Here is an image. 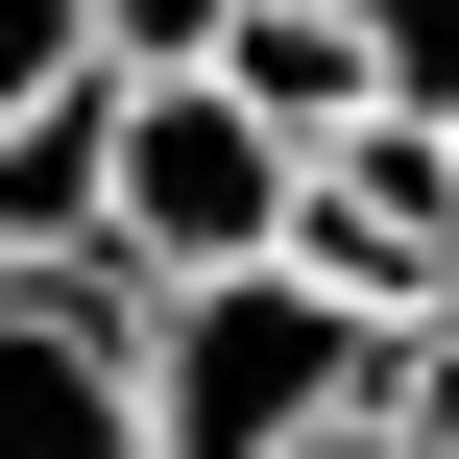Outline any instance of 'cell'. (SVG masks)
Listing matches in <instances>:
<instances>
[{"instance_id": "6da1fadb", "label": "cell", "mask_w": 459, "mask_h": 459, "mask_svg": "<svg viewBox=\"0 0 459 459\" xmlns=\"http://www.w3.org/2000/svg\"><path fill=\"white\" fill-rule=\"evenodd\" d=\"M363 387H387V339L315 266H218V290L145 315V459H315Z\"/></svg>"}, {"instance_id": "7a4b0ae2", "label": "cell", "mask_w": 459, "mask_h": 459, "mask_svg": "<svg viewBox=\"0 0 459 459\" xmlns=\"http://www.w3.org/2000/svg\"><path fill=\"white\" fill-rule=\"evenodd\" d=\"M290 194H315L290 121H242L218 73H121V266H145V290L290 266Z\"/></svg>"}, {"instance_id": "3957f363", "label": "cell", "mask_w": 459, "mask_h": 459, "mask_svg": "<svg viewBox=\"0 0 459 459\" xmlns=\"http://www.w3.org/2000/svg\"><path fill=\"white\" fill-rule=\"evenodd\" d=\"M290 266H315L363 339L459 315V121H363V145H315V194H290Z\"/></svg>"}, {"instance_id": "277c9868", "label": "cell", "mask_w": 459, "mask_h": 459, "mask_svg": "<svg viewBox=\"0 0 459 459\" xmlns=\"http://www.w3.org/2000/svg\"><path fill=\"white\" fill-rule=\"evenodd\" d=\"M145 266H0V459H145Z\"/></svg>"}, {"instance_id": "5b68a950", "label": "cell", "mask_w": 459, "mask_h": 459, "mask_svg": "<svg viewBox=\"0 0 459 459\" xmlns=\"http://www.w3.org/2000/svg\"><path fill=\"white\" fill-rule=\"evenodd\" d=\"M0 266H121V73L0 121Z\"/></svg>"}, {"instance_id": "8992f818", "label": "cell", "mask_w": 459, "mask_h": 459, "mask_svg": "<svg viewBox=\"0 0 459 459\" xmlns=\"http://www.w3.org/2000/svg\"><path fill=\"white\" fill-rule=\"evenodd\" d=\"M218 97H242V121H290V145H363V121H387V73H363V0H242Z\"/></svg>"}, {"instance_id": "52a82bcc", "label": "cell", "mask_w": 459, "mask_h": 459, "mask_svg": "<svg viewBox=\"0 0 459 459\" xmlns=\"http://www.w3.org/2000/svg\"><path fill=\"white\" fill-rule=\"evenodd\" d=\"M363 73H387V121H459V0H363Z\"/></svg>"}, {"instance_id": "ba28073f", "label": "cell", "mask_w": 459, "mask_h": 459, "mask_svg": "<svg viewBox=\"0 0 459 459\" xmlns=\"http://www.w3.org/2000/svg\"><path fill=\"white\" fill-rule=\"evenodd\" d=\"M242 0H97V73H218Z\"/></svg>"}, {"instance_id": "9c48e42d", "label": "cell", "mask_w": 459, "mask_h": 459, "mask_svg": "<svg viewBox=\"0 0 459 459\" xmlns=\"http://www.w3.org/2000/svg\"><path fill=\"white\" fill-rule=\"evenodd\" d=\"M73 73H97V0H0V121L73 97Z\"/></svg>"}, {"instance_id": "30bf717a", "label": "cell", "mask_w": 459, "mask_h": 459, "mask_svg": "<svg viewBox=\"0 0 459 459\" xmlns=\"http://www.w3.org/2000/svg\"><path fill=\"white\" fill-rule=\"evenodd\" d=\"M387 411H411V436L459 459V315H411V339H387Z\"/></svg>"}, {"instance_id": "8fae6325", "label": "cell", "mask_w": 459, "mask_h": 459, "mask_svg": "<svg viewBox=\"0 0 459 459\" xmlns=\"http://www.w3.org/2000/svg\"><path fill=\"white\" fill-rule=\"evenodd\" d=\"M315 459H436V436H411V411H387V387H363V411H339V436H315Z\"/></svg>"}]
</instances>
